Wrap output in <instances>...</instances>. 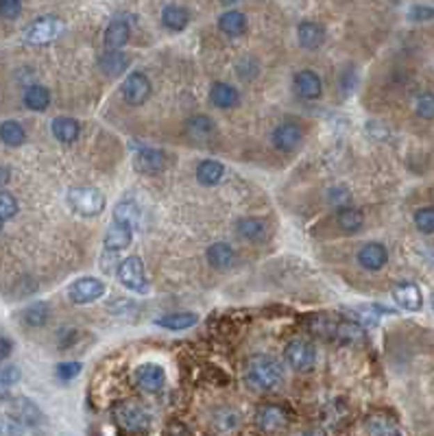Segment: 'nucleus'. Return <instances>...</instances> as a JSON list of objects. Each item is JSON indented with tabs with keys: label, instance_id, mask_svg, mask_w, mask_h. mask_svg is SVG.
<instances>
[{
	"label": "nucleus",
	"instance_id": "obj_1",
	"mask_svg": "<svg viewBox=\"0 0 434 436\" xmlns=\"http://www.w3.org/2000/svg\"><path fill=\"white\" fill-rule=\"evenodd\" d=\"M312 334L323 341H332L339 345H362L364 343V328L351 318H332L326 314H316L310 318Z\"/></svg>",
	"mask_w": 434,
	"mask_h": 436
},
{
	"label": "nucleus",
	"instance_id": "obj_2",
	"mask_svg": "<svg viewBox=\"0 0 434 436\" xmlns=\"http://www.w3.org/2000/svg\"><path fill=\"white\" fill-rule=\"evenodd\" d=\"M245 380L251 389L260 391V393H271L282 386L284 382V369L282 364L271 358V356H255L249 360L247 371H245Z\"/></svg>",
	"mask_w": 434,
	"mask_h": 436
},
{
	"label": "nucleus",
	"instance_id": "obj_3",
	"mask_svg": "<svg viewBox=\"0 0 434 436\" xmlns=\"http://www.w3.org/2000/svg\"><path fill=\"white\" fill-rule=\"evenodd\" d=\"M111 417H114V421L122 430L134 432V434L147 432L151 428V414L136 401H120V403H116L114 410H111Z\"/></svg>",
	"mask_w": 434,
	"mask_h": 436
},
{
	"label": "nucleus",
	"instance_id": "obj_4",
	"mask_svg": "<svg viewBox=\"0 0 434 436\" xmlns=\"http://www.w3.org/2000/svg\"><path fill=\"white\" fill-rule=\"evenodd\" d=\"M68 205L72 207V212L81 214V216H96L105 209V195L96 188H70L68 197H66Z\"/></svg>",
	"mask_w": 434,
	"mask_h": 436
},
{
	"label": "nucleus",
	"instance_id": "obj_5",
	"mask_svg": "<svg viewBox=\"0 0 434 436\" xmlns=\"http://www.w3.org/2000/svg\"><path fill=\"white\" fill-rule=\"evenodd\" d=\"M63 31H66V22L55 18V15H44V18H38L33 20L26 31H24V42L26 44H51L55 42Z\"/></svg>",
	"mask_w": 434,
	"mask_h": 436
},
{
	"label": "nucleus",
	"instance_id": "obj_6",
	"mask_svg": "<svg viewBox=\"0 0 434 436\" xmlns=\"http://www.w3.org/2000/svg\"><path fill=\"white\" fill-rule=\"evenodd\" d=\"M116 275H118V282L127 290H131V293L144 295L149 290V280L144 275V264L138 255H129V257H124V260H120Z\"/></svg>",
	"mask_w": 434,
	"mask_h": 436
},
{
	"label": "nucleus",
	"instance_id": "obj_7",
	"mask_svg": "<svg viewBox=\"0 0 434 436\" xmlns=\"http://www.w3.org/2000/svg\"><path fill=\"white\" fill-rule=\"evenodd\" d=\"M303 138H305L303 127L295 120L278 124L275 129H273V136H271L273 147L282 153H295L303 144Z\"/></svg>",
	"mask_w": 434,
	"mask_h": 436
},
{
	"label": "nucleus",
	"instance_id": "obj_8",
	"mask_svg": "<svg viewBox=\"0 0 434 436\" xmlns=\"http://www.w3.org/2000/svg\"><path fill=\"white\" fill-rule=\"evenodd\" d=\"M284 356H286V362L291 364V369L299 371V373H308L316 364V349L308 341H301V338L288 343Z\"/></svg>",
	"mask_w": 434,
	"mask_h": 436
},
{
	"label": "nucleus",
	"instance_id": "obj_9",
	"mask_svg": "<svg viewBox=\"0 0 434 436\" xmlns=\"http://www.w3.org/2000/svg\"><path fill=\"white\" fill-rule=\"evenodd\" d=\"M105 290H107L105 282L96 277H81L68 286V299L77 305H88L99 301L105 295Z\"/></svg>",
	"mask_w": 434,
	"mask_h": 436
},
{
	"label": "nucleus",
	"instance_id": "obj_10",
	"mask_svg": "<svg viewBox=\"0 0 434 436\" xmlns=\"http://www.w3.org/2000/svg\"><path fill=\"white\" fill-rule=\"evenodd\" d=\"M136 386L144 393H159L166 384V371L155 362H144L134 371Z\"/></svg>",
	"mask_w": 434,
	"mask_h": 436
},
{
	"label": "nucleus",
	"instance_id": "obj_11",
	"mask_svg": "<svg viewBox=\"0 0 434 436\" xmlns=\"http://www.w3.org/2000/svg\"><path fill=\"white\" fill-rule=\"evenodd\" d=\"M120 92H122V99L129 105H142V103H147L151 96V81L144 72H131L124 79Z\"/></svg>",
	"mask_w": 434,
	"mask_h": 436
},
{
	"label": "nucleus",
	"instance_id": "obj_12",
	"mask_svg": "<svg viewBox=\"0 0 434 436\" xmlns=\"http://www.w3.org/2000/svg\"><path fill=\"white\" fill-rule=\"evenodd\" d=\"M293 88L303 101H316L323 96V81L314 70H299L293 79Z\"/></svg>",
	"mask_w": 434,
	"mask_h": 436
},
{
	"label": "nucleus",
	"instance_id": "obj_13",
	"mask_svg": "<svg viewBox=\"0 0 434 436\" xmlns=\"http://www.w3.org/2000/svg\"><path fill=\"white\" fill-rule=\"evenodd\" d=\"M393 299L401 310L406 312H419L424 308V295L421 288L412 282H401L393 288Z\"/></svg>",
	"mask_w": 434,
	"mask_h": 436
},
{
	"label": "nucleus",
	"instance_id": "obj_14",
	"mask_svg": "<svg viewBox=\"0 0 434 436\" xmlns=\"http://www.w3.org/2000/svg\"><path fill=\"white\" fill-rule=\"evenodd\" d=\"M131 240H134V229L129 227V225H122V223L114 220L105 234V257L107 255L116 257L120 251H124L131 245Z\"/></svg>",
	"mask_w": 434,
	"mask_h": 436
},
{
	"label": "nucleus",
	"instance_id": "obj_15",
	"mask_svg": "<svg viewBox=\"0 0 434 436\" xmlns=\"http://www.w3.org/2000/svg\"><path fill=\"white\" fill-rule=\"evenodd\" d=\"M358 262L362 268L371 271V273L382 271L389 262V251L382 242H367V245H362L358 251Z\"/></svg>",
	"mask_w": 434,
	"mask_h": 436
},
{
	"label": "nucleus",
	"instance_id": "obj_16",
	"mask_svg": "<svg viewBox=\"0 0 434 436\" xmlns=\"http://www.w3.org/2000/svg\"><path fill=\"white\" fill-rule=\"evenodd\" d=\"M255 421H258L262 432H280L288 423V412L282 406H275V403H266L255 412Z\"/></svg>",
	"mask_w": 434,
	"mask_h": 436
},
{
	"label": "nucleus",
	"instance_id": "obj_17",
	"mask_svg": "<svg viewBox=\"0 0 434 436\" xmlns=\"http://www.w3.org/2000/svg\"><path fill=\"white\" fill-rule=\"evenodd\" d=\"M134 164L142 175H157L166 168V153L159 149H140Z\"/></svg>",
	"mask_w": 434,
	"mask_h": 436
},
{
	"label": "nucleus",
	"instance_id": "obj_18",
	"mask_svg": "<svg viewBox=\"0 0 434 436\" xmlns=\"http://www.w3.org/2000/svg\"><path fill=\"white\" fill-rule=\"evenodd\" d=\"M297 40L299 46L305 48V51H319L326 42V29L316 22L305 20L297 26Z\"/></svg>",
	"mask_w": 434,
	"mask_h": 436
},
{
	"label": "nucleus",
	"instance_id": "obj_19",
	"mask_svg": "<svg viewBox=\"0 0 434 436\" xmlns=\"http://www.w3.org/2000/svg\"><path fill=\"white\" fill-rule=\"evenodd\" d=\"M205 257H207V262H210V266L216 271H227L238 260L236 251L227 245V242H214V245H210L207 247Z\"/></svg>",
	"mask_w": 434,
	"mask_h": 436
},
{
	"label": "nucleus",
	"instance_id": "obj_20",
	"mask_svg": "<svg viewBox=\"0 0 434 436\" xmlns=\"http://www.w3.org/2000/svg\"><path fill=\"white\" fill-rule=\"evenodd\" d=\"M247 26H249L247 15L243 11H238V9L225 11V13H220V18H218V29L227 38H240V35H245L247 33Z\"/></svg>",
	"mask_w": 434,
	"mask_h": 436
},
{
	"label": "nucleus",
	"instance_id": "obj_21",
	"mask_svg": "<svg viewBox=\"0 0 434 436\" xmlns=\"http://www.w3.org/2000/svg\"><path fill=\"white\" fill-rule=\"evenodd\" d=\"M129 38H131V29L122 18L111 20L109 26L105 29V46L109 51H120V48L129 42Z\"/></svg>",
	"mask_w": 434,
	"mask_h": 436
},
{
	"label": "nucleus",
	"instance_id": "obj_22",
	"mask_svg": "<svg viewBox=\"0 0 434 436\" xmlns=\"http://www.w3.org/2000/svg\"><path fill=\"white\" fill-rule=\"evenodd\" d=\"M216 124L212 118H207V116H192L188 118L186 122V134L192 138V140H197V142H207V140H212L216 136Z\"/></svg>",
	"mask_w": 434,
	"mask_h": 436
},
{
	"label": "nucleus",
	"instance_id": "obj_23",
	"mask_svg": "<svg viewBox=\"0 0 434 436\" xmlns=\"http://www.w3.org/2000/svg\"><path fill=\"white\" fill-rule=\"evenodd\" d=\"M129 68V57L122 51H105L99 57V70L107 76H118Z\"/></svg>",
	"mask_w": 434,
	"mask_h": 436
},
{
	"label": "nucleus",
	"instance_id": "obj_24",
	"mask_svg": "<svg viewBox=\"0 0 434 436\" xmlns=\"http://www.w3.org/2000/svg\"><path fill=\"white\" fill-rule=\"evenodd\" d=\"M13 412L18 414V421L22 426H40L44 421V414L38 408V403H33L26 397H15L13 399Z\"/></svg>",
	"mask_w": 434,
	"mask_h": 436
},
{
	"label": "nucleus",
	"instance_id": "obj_25",
	"mask_svg": "<svg viewBox=\"0 0 434 436\" xmlns=\"http://www.w3.org/2000/svg\"><path fill=\"white\" fill-rule=\"evenodd\" d=\"M155 323L159 328L170 330V332H184V330L195 328L199 323V316L195 312H172L166 316H159Z\"/></svg>",
	"mask_w": 434,
	"mask_h": 436
},
{
	"label": "nucleus",
	"instance_id": "obj_26",
	"mask_svg": "<svg viewBox=\"0 0 434 436\" xmlns=\"http://www.w3.org/2000/svg\"><path fill=\"white\" fill-rule=\"evenodd\" d=\"M51 131H53V136H55L59 142H63V144H72V142H77L79 136H81V124H79L74 118L61 116V118H55V120H53Z\"/></svg>",
	"mask_w": 434,
	"mask_h": 436
},
{
	"label": "nucleus",
	"instance_id": "obj_27",
	"mask_svg": "<svg viewBox=\"0 0 434 436\" xmlns=\"http://www.w3.org/2000/svg\"><path fill=\"white\" fill-rule=\"evenodd\" d=\"M336 223H339V227L341 232L345 234H356L362 229V225H364V214L360 212L358 207H341L339 212H336Z\"/></svg>",
	"mask_w": 434,
	"mask_h": 436
},
{
	"label": "nucleus",
	"instance_id": "obj_28",
	"mask_svg": "<svg viewBox=\"0 0 434 436\" xmlns=\"http://www.w3.org/2000/svg\"><path fill=\"white\" fill-rule=\"evenodd\" d=\"M210 101L212 105H216L218 109H232L238 105L240 94L234 86L230 83H214L210 90Z\"/></svg>",
	"mask_w": 434,
	"mask_h": 436
},
{
	"label": "nucleus",
	"instance_id": "obj_29",
	"mask_svg": "<svg viewBox=\"0 0 434 436\" xmlns=\"http://www.w3.org/2000/svg\"><path fill=\"white\" fill-rule=\"evenodd\" d=\"M223 177H225V166L220 164V161L203 159L197 166V181L201 186H216L223 181Z\"/></svg>",
	"mask_w": 434,
	"mask_h": 436
},
{
	"label": "nucleus",
	"instance_id": "obj_30",
	"mask_svg": "<svg viewBox=\"0 0 434 436\" xmlns=\"http://www.w3.org/2000/svg\"><path fill=\"white\" fill-rule=\"evenodd\" d=\"M190 22V15L188 11L182 7V5H166L162 9V24L172 31V33H179V31H184Z\"/></svg>",
	"mask_w": 434,
	"mask_h": 436
},
{
	"label": "nucleus",
	"instance_id": "obj_31",
	"mask_svg": "<svg viewBox=\"0 0 434 436\" xmlns=\"http://www.w3.org/2000/svg\"><path fill=\"white\" fill-rule=\"evenodd\" d=\"M236 232H238V236H243L245 240L262 242L266 238V225L260 218H243V220H238Z\"/></svg>",
	"mask_w": 434,
	"mask_h": 436
},
{
	"label": "nucleus",
	"instance_id": "obj_32",
	"mask_svg": "<svg viewBox=\"0 0 434 436\" xmlns=\"http://www.w3.org/2000/svg\"><path fill=\"white\" fill-rule=\"evenodd\" d=\"M48 318H51V308H48V303L44 301H38V303H31L29 308L22 312V321L24 325L29 328H44Z\"/></svg>",
	"mask_w": 434,
	"mask_h": 436
},
{
	"label": "nucleus",
	"instance_id": "obj_33",
	"mask_svg": "<svg viewBox=\"0 0 434 436\" xmlns=\"http://www.w3.org/2000/svg\"><path fill=\"white\" fill-rule=\"evenodd\" d=\"M24 105L33 111H44L51 105V92H48L44 86H29L24 92Z\"/></svg>",
	"mask_w": 434,
	"mask_h": 436
},
{
	"label": "nucleus",
	"instance_id": "obj_34",
	"mask_svg": "<svg viewBox=\"0 0 434 436\" xmlns=\"http://www.w3.org/2000/svg\"><path fill=\"white\" fill-rule=\"evenodd\" d=\"M367 432L369 436H401L397 423L389 417H382V414H376L367 421Z\"/></svg>",
	"mask_w": 434,
	"mask_h": 436
},
{
	"label": "nucleus",
	"instance_id": "obj_35",
	"mask_svg": "<svg viewBox=\"0 0 434 436\" xmlns=\"http://www.w3.org/2000/svg\"><path fill=\"white\" fill-rule=\"evenodd\" d=\"M0 140H3L7 147H22L26 142V131L20 122L15 120H5L0 124Z\"/></svg>",
	"mask_w": 434,
	"mask_h": 436
},
{
	"label": "nucleus",
	"instance_id": "obj_36",
	"mask_svg": "<svg viewBox=\"0 0 434 436\" xmlns=\"http://www.w3.org/2000/svg\"><path fill=\"white\" fill-rule=\"evenodd\" d=\"M212 423L218 432H234L240 426V412H236L232 408H220L214 412Z\"/></svg>",
	"mask_w": 434,
	"mask_h": 436
},
{
	"label": "nucleus",
	"instance_id": "obj_37",
	"mask_svg": "<svg viewBox=\"0 0 434 436\" xmlns=\"http://www.w3.org/2000/svg\"><path fill=\"white\" fill-rule=\"evenodd\" d=\"M138 207L131 203V201H120L114 209V220L116 223H122V225H129V227L134 229L136 225H138Z\"/></svg>",
	"mask_w": 434,
	"mask_h": 436
},
{
	"label": "nucleus",
	"instance_id": "obj_38",
	"mask_svg": "<svg viewBox=\"0 0 434 436\" xmlns=\"http://www.w3.org/2000/svg\"><path fill=\"white\" fill-rule=\"evenodd\" d=\"M107 310L120 318H134L136 310H138V303H134L131 299H111L107 303Z\"/></svg>",
	"mask_w": 434,
	"mask_h": 436
},
{
	"label": "nucleus",
	"instance_id": "obj_39",
	"mask_svg": "<svg viewBox=\"0 0 434 436\" xmlns=\"http://www.w3.org/2000/svg\"><path fill=\"white\" fill-rule=\"evenodd\" d=\"M415 111H417V116L424 118V120H434V94L424 92V94L417 96Z\"/></svg>",
	"mask_w": 434,
	"mask_h": 436
},
{
	"label": "nucleus",
	"instance_id": "obj_40",
	"mask_svg": "<svg viewBox=\"0 0 434 436\" xmlns=\"http://www.w3.org/2000/svg\"><path fill=\"white\" fill-rule=\"evenodd\" d=\"M415 225L421 234H434V207H421L415 212Z\"/></svg>",
	"mask_w": 434,
	"mask_h": 436
},
{
	"label": "nucleus",
	"instance_id": "obj_41",
	"mask_svg": "<svg viewBox=\"0 0 434 436\" xmlns=\"http://www.w3.org/2000/svg\"><path fill=\"white\" fill-rule=\"evenodd\" d=\"M24 426L15 417L0 414V436H22Z\"/></svg>",
	"mask_w": 434,
	"mask_h": 436
},
{
	"label": "nucleus",
	"instance_id": "obj_42",
	"mask_svg": "<svg viewBox=\"0 0 434 436\" xmlns=\"http://www.w3.org/2000/svg\"><path fill=\"white\" fill-rule=\"evenodd\" d=\"M18 214V201L11 192H0V220L13 218Z\"/></svg>",
	"mask_w": 434,
	"mask_h": 436
},
{
	"label": "nucleus",
	"instance_id": "obj_43",
	"mask_svg": "<svg viewBox=\"0 0 434 436\" xmlns=\"http://www.w3.org/2000/svg\"><path fill=\"white\" fill-rule=\"evenodd\" d=\"M236 74H238L240 79H243V81H253L255 76L260 74V70H258V61L251 59V57L240 59V61L236 63Z\"/></svg>",
	"mask_w": 434,
	"mask_h": 436
},
{
	"label": "nucleus",
	"instance_id": "obj_44",
	"mask_svg": "<svg viewBox=\"0 0 434 436\" xmlns=\"http://www.w3.org/2000/svg\"><path fill=\"white\" fill-rule=\"evenodd\" d=\"M20 15H22V3H20V0H0V18L18 20Z\"/></svg>",
	"mask_w": 434,
	"mask_h": 436
},
{
	"label": "nucleus",
	"instance_id": "obj_45",
	"mask_svg": "<svg viewBox=\"0 0 434 436\" xmlns=\"http://www.w3.org/2000/svg\"><path fill=\"white\" fill-rule=\"evenodd\" d=\"M81 371H83L81 362H61V364H57V378L61 382H70L81 373Z\"/></svg>",
	"mask_w": 434,
	"mask_h": 436
},
{
	"label": "nucleus",
	"instance_id": "obj_46",
	"mask_svg": "<svg viewBox=\"0 0 434 436\" xmlns=\"http://www.w3.org/2000/svg\"><path fill=\"white\" fill-rule=\"evenodd\" d=\"M408 15H410V20H415V22L434 20V7H430V5H415Z\"/></svg>",
	"mask_w": 434,
	"mask_h": 436
},
{
	"label": "nucleus",
	"instance_id": "obj_47",
	"mask_svg": "<svg viewBox=\"0 0 434 436\" xmlns=\"http://www.w3.org/2000/svg\"><path fill=\"white\" fill-rule=\"evenodd\" d=\"M349 199H351V195L345 190V188H332L330 190V201L336 205V207H347V203H349Z\"/></svg>",
	"mask_w": 434,
	"mask_h": 436
},
{
	"label": "nucleus",
	"instance_id": "obj_48",
	"mask_svg": "<svg viewBox=\"0 0 434 436\" xmlns=\"http://www.w3.org/2000/svg\"><path fill=\"white\" fill-rule=\"evenodd\" d=\"M0 380H3L7 386H11V384H15L20 380V371L15 366H7L5 371H0Z\"/></svg>",
	"mask_w": 434,
	"mask_h": 436
},
{
	"label": "nucleus",
	"instance_id": "obj_49",
	"mask_svg": "<svg viewBox=\"0 0 434 436\" xmlns=\"http://www.w3.org/2000/svg\"><path fill=\"white\" fill-rule=\"evenodd\" d=\"M13 351V343L9 341V338L0 336V362H5Z\"/></svg>",
	"mask_w": 434,
	"mask_h": 436
},
{
	"label": "nucleus",
	"instance_id": "obj_50",
	"mask_svg": "<svg viewBox=\"0 0 434 436\" xmlns=\"http://www.w3.org/2000/svg\"><path fill=\"white\" fill-rule=\"evenodd\" d=\"M9 179H11L9 170H7L5 166H0V188H5V186L9 184Z\"/></svg>",
	"mask_w": 434,
	"mask_h": 436
},
{
	"label": "nucleus",
	"instance_id": "obj_51",
	"mask_svg": "<svg viewBox=\"0 0 434 436\" xmlns=\"http://www.w3.org/2000/svg\"><path fill=\"white\" fill-rule=\"evenodd\" d=\"M5 399H9V386L0 380V403H3Z\"/></svg>",
	"mask_w": 434,
	"mask_h": 436
},
{
	"label": "nucleus",
	"instance_id": "obj_52",
	"mask_svg": "<svg viewBox=\"0 0 434 436\" xmlns=\"http://www.w3.org/2000/svg\"><path fill=\"white\" fill-rule=\"evenodd\" d=\"M432 310H434V295H432Z\"/></svg>",
	"mask_w": 434,
	"mask_h": 436
},
{
	"label": "nucleus",
	"instance_id": "obj_53",
	"mask_svg": "<svg viewBox=\"0 0 434 436\" xmlns=\"http://www.w3.org/2000/svg\"><path fill=\"white\" fill-rule=\"evenodd\" d=\"M3 223H5V220H0V229H3Z\"/></svg>",
	"mask_w": 434,
	"mask_h": 436
}]
</instances>
